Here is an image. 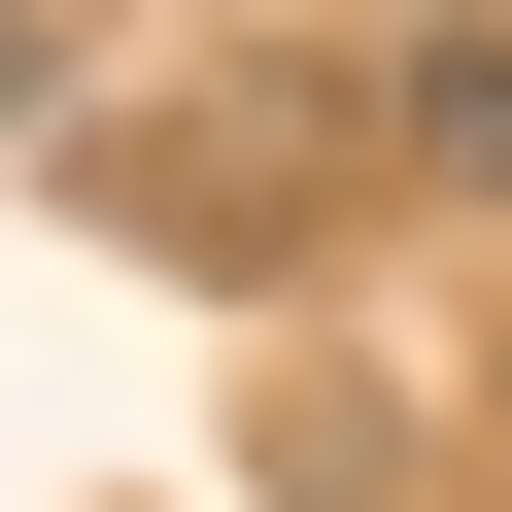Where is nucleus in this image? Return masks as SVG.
Instances as JSON below:
<instances>
[{"instance_id": "obj_1", "label": "nucleus", "mask_w": 512, "mask_h": 512, "mask_svg": "<svg viewBox=\"0 0 512 512\" xmlns=\"http://www.w3.org/2000/svg\"><path fill=\"white\" fill-rule=\"evenodd\" d=\"M69 205H103V239H171V274H274V239L342 205V103H274V69H171L137 137H69Z\"/></svg>"}, {"instance_id": "obj_2", "label": "nucleus", "mask_w": 512, "mask_h": 512, "mask_svg": "<svg viewBox=\"0 0 512 512\" xmlns=\"http://www.w3.org/2000/svg\"><path fill=\"white\" fill-rule=\"evenodd\" d=\"M239 478H274V512H444V444H410V376H376V342H308L274 410H239Z\"/></svg>"}, {"instance_id": "obj_3", "label": "nucleus", "mask_w": 512, "mask_h": 512, "mask_svg": "<svg viewBox=\"0 0 512 512\" xmlns=\"http://www.w3.org/2000/svg\"><path fill=\"white\" fill-rule=\"evenodd\" d=\"M376 171L410 205H512V0H444V35L376 69Z\"/></svg>"}, {"instance_id": "obj_4", "label": "nucleus", "mask_w": 512, "mask_h": 512, "mask_svg": "<svg viewBox=\"0 0 512 512\" xmlns=\"http://www.w3.org/2000/svg\"><path fill=\"white\" fill-rule=\"evenodd\" d=\"M0 103H35V35H0Z\"/></svg>"}]
</instances>
